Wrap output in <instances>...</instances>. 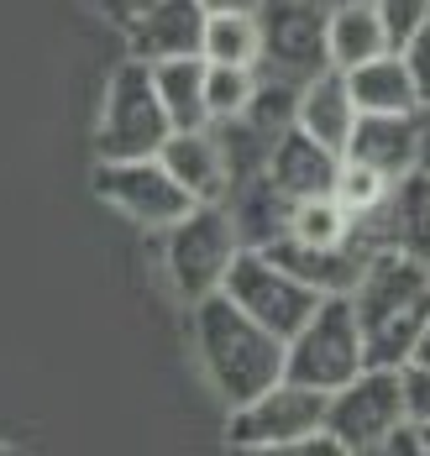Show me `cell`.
<instances>
[{
  "mask_svg": "<svg viewBox=\"0 0 430 456\" xmlns=\"http://www.w3.org/2000/svg\"><path fill=\"white\" fill-rule=\"evenodd\" d=\"M346 299H352V315L362 330L368 362L404 367L420 325L430 320V263L399 252V247H373L362 257V273Z\"/></svg>",
  "mask_w": 430,
  "mask_h": 456,
  "instance_id": "cell-1",
  "label": "cell"
},
{
  "mask_svg": "<svg viewBox=\"0 0 430 456\" xmlns=\"http://www.w3.org/2000/svg\"><path fill=\"white\" fill-rule=\"evenodd\" d=\"M194 352L210 378V388L221 394V404H247L252 394L273 388L284 378V336H273L268 325L237 310L221 289L194 299Z\"/></svg>",
  "mask_w": 430,
  "mask_h": 456,
  "instance_id": "cell-2",
  "label": "cell"
},
{
  "mask_svg": "<svg viewBox=\"0 0 430 456\" xmlns=\"http://www.w3.org/2000/svg\"><path fill=\"white\" fill-rule=\"evenodd\" d=\"M362 367H368V352H362V330H357L346 294H326L310 310V320L284 341V378L320 388V394H336Z\"/></svg>",
  "mask_w": 430,
  "mask_h": 456,
  "instance_id": "cell-3",
  "label": "cell"
},
{
  "mask_svg": "<svg viewBox=\"0 0 430 456\" xmlns=\"http://www.w3.org/2000/svg\"><path fill=\"white\" fill-rule=\"evenodd\" d=\"M168 116L152 85V69L142 58H121L110 85H105V105H100L95 126V152L100 158H158V147L168 137Z\"/></svg>",
  "mask_w": 430,
  "mask_h": 456,
  "instance_id": "cell-4",
  "label": "cell"
},
{
  "mask_svg": "<svg viewBox=\"0 0 430 456\" xmlns=\"http://www.w3.org/2000/svg\"><path fill=\"white\" fill-rule=\"evenodd\" d=\"M326 399H331V394L304 388V383H294V378H279L273 388L252 394L247 404H231V414H226V446L284 456L288 446H299L304 436L326 430Z\"/></svg>",
  "mask_w": 430,
  "mask_h": 456,
  "instance_id": "cell-5",
  "label": "cell"
},
{
  "mask_svg": "<svg viewBox=\"0 0 430 456\" xmlns=\"http://www.w3.org/2000/svg\"><path fill=\"white\" fill-rule=\"evenodd\" d=\"M404 378L399 367L368 362L352 383H341L326 399V436H331L341 456H373L383 452L388 430L404 425Z\"/></svg>",
  "mask_w": 430,
  "mask_h": 456,
  "instance_id": "cell-6",
  "label": "cell"
},
{
  "mask_svg": "<svg viewBox=\"0 0 430 456\" xmlns=\"http://www.w3.org/2000/svg\"><path fill=\"white\" fill-rule=\"evenodd\" d=\"M237 226L226 216V205H194L184 221L163 231V263H168V278L179 289V299L194 305L205 294L221 289V278L237 257Z\"/></svg>",
  "mask_w": 430,
  "mask_h": 456,
  "instance_id": "cell-7",
  "label": "cell"
},
{
  "mask_svg": "<svg viewBox=\"0 0 430 456\" xmlns=\"http://www.w3.org/2000/svg\"><path fill=\"white\" fill-rule=\"evenodd\" d=\"M221 294H226L237 310H247L257 325H268L273 336H284V341L310 320V310L326 299V294H315L310 283H299L288 268H279L263 247H237L231 268L221 278Z\"/></svg>",
  "mask_w": 430,
  "mask_h": 456,
  "instance_id": "cell-8",
  "label": "cell"
},
{
  "mask_svg": "<svg viewBox=\"0 0 430 456\" xmlns=\"http://www.w3.org/2000/svg\"><path fill=\"white\" fill-rule=\"evenodd\" d=\"M95 194L142 231H168L194 210V200L174 183V174L158 158H100Z\"/></svg>",
  "mask_w": 430,
  "mask_h": 456,
  "instance_id": "cell-9",
  "label": "cell"
},
{
  "mask_svg": "<svg viewBox=\"0 0 430 456\" xmlns=\"http://www.w3.org/2000/svg\"><path fill=\"white\" fill-rule=\"evenodd\" d=\"M326 11L331 0H263L257 27H263V74H279L288 85H304L310 74L331 69L326 58Z\"/></svg>",
  "mask_w": 430,
  "mask_h": 456,
  "instance_id": "cell-10",
  "label": "cell"
},
{
  "mask_svg": "<svg viewBox=\"0 0 430 456\" xmlns=\"http://www.w3.org/2000/svg\"><path fill=\"white\" fill-rule=\"evenodd\" d=\"M158 163L174 174V183L190 194L194 205H221L231 194V158L221 126H190V132H168L158 147Z\"/></svg>",
  "mask_w": 430,
  "mask_h": 456,
  "instance_id": "cell-11",
  "label": "cell"
},
{
  "mask_svg": "<svg viewBox=\"0 0 430 456\" xmlns=\"http://www.w3.org/2000/svg\"><path fill=\"white\" fill-rule=\"evenodd\" d=\"M199 37H205L199 0H137L126 11V47L142 63L190 58V53H199Z\"/></svg>",
  "mask_w": 430,
  "mask_h": 456,
  "instance_id": "cell-12",
  "label": "cell"
},
{
  "mask_svg": "<svg viewBox=\"0 0 430 456\" xmlns=\"http://www.w3.org/2000/svg\"><path fill=\"white\" fill-rule=\"evenodd\" d=\"M341 158L378 168L383 179H404L420 158V110H357V126Z\"/></svg>",
  "mask_w": 430,
  "mask_h": 456,
  "instance_id": "cell-13",
  "label": "cell"
},
{
  "mask_svg": "<svg viewBox=\"0 0 430 456\" xmlns=\"http://www.w3.org/2000/svg\"><path fill=\"white\" fill-rule=\"evenodd\" d=\"M263 174H268V183L284 200H315V194H331L336 189L341 152L326 147V142H315L310 132H299V126H288V132H279V137L268 142Z\"/></svg>",
  "mask_w": 430,
  "mask_h": 456,
  "instance_id": "cell-14",
  "label": "cell"
},
{
  "mask_svg": "<svg viewBox=\"0 0 430 456\" xmlns=\"http://www.w3.org/2000/svg\"><path fill=\"white\" fill-rule=\"evenodd\" d=\"M279 268L310 283L315 294H352V283L362 273V257L373 252L368 241H346V247H310V241H294V236H279L263 247Z\"/></svg>",
  "mask_w": 430,
  "mask_h": 456,
  "instance_id": "cell-15",
  "label": "cell"
},
{
  "mask_svg": "<svg viewBox=\"0 0 430 456\" xmlns=\"http://www.w3.org/2000/svg\"><path fill=\"white\" fill-rule=\"evenodd\" d=\"M294 126L310 132L315 142H326V147H336V152L346 147L352 126H357V100L346 90V74H341V69H320V74H310V79L299 85Z\"/></svg>",
  "mask_w": 430,
  "mask_h": 456,
  "instance_id": "cell-16",
  "label": "cell"
},
{
  "mask_svg": "<svg viewBox=\"0 0 430 456\" xmlns=\"http://www.w3.org/2000/svg\"><path fill=\"white\" fill-rule=\"evenodd\" d=\"M373 221H383L378 247H399V252L430 263V174L410 168L404 179L393 183L388 205H383Z\"/></svg>",
  "mask_w": 430,
  "mask_h": 456,
  "instance_id": "cell-17",
  "label": "cell"
},
{
  "mask_svg": "<svg viewBox=\"0 0 430 456\" xmlns=\"http://www.w3.org/2000/svg\"><path fill=\"white\" fill-rule=\"evenodd\" d=\"M378 53H393L383 37V21L373 11V0H331L326 11V58L331 69H357Z\"/></svg>",
  "mask_w": 430,
  "mask_h": 456,
  "instance_id": "cell-18",
  "label": "cell"
},
{
  "mask_svg": "<svg viewBox=\"0 0 430 456\" xmlns=\"http://www.w3.org/2000/svg\"><path fill=\"white\" fill-rule=\"evenodd\" d=\"M237 189V200L226 194L221 205H226V216H231V226H237V241L241 247H268V241H279L288 231V210H294V200H284L268 174L257 168L247 183H231Z\"/></svg>",
  "mask_w": 430,
  "mask_h": 456,
  "instance_id": "cell-19",
  "label": "cell"
},
{
  "mask_svg": "<svg viewBox=\"0 0 430 456\" xmlns=\"http://www.w3.org/2000/svg\"><path fill=\"white\" fill-rule=\"evenodd\" d=\"M152 69V85L163 100V116L174 132H190V126H210V110H205V58H158L147 63Z\"/></svg>",
  "mask_w": 430,
  "mask_h": 456,
  "instance_id": "cell-20",
  "label": "cell"
},
{
  "mask_svg": "<svg viewBox=\"0 0 430 456\" xmlns=\"http://www.w3.org/2000/svg\"><path fill=\"white\" fill-rule=\"evenodd\" d=\"M341 74H346V90L357 100V110H420L415 79H410L399 53H378L357 69H341Z\"/></svg>",
  "mask_w": 430,
  "mask_h": 456,
  "instance_id": "cell-21",
  "label": "cell"
},
{
  "mask_svg": "<svg viewBox=\"0 0 430 456\" xmlns=\"http://www.w3.org/2000/svg\"><path fill=\"white\" fill-rule=\"evenodd\" d=\"M199 58H205V63H241V69H257V63H263V27H257V11H215V16H205Z\"/></svg>",
  "mask_w": 430,
  "mask_h": 456,
  "instance_id": "cell-22",
  "label": "cell"
},
{
  "mask_svg": "<svg viewBox=\"0 0 430 456\" xmlns=\"http://www.w3.org/2000/svg\"><path fill=\"white\" fill-rule=\"evenodd\" d=\"M294 241H310V247H346V241H368L357 221L336 205V194H315V200H294L288 210V231ZM373 247V241H368Z\"/></svg>",
  "mask_w": 430,
  "mask_h": 456,
  "instance_id": "cell-23",
  "label": "cell"
},
{
  "mask_svg": "<svg viewBox=\"0 0 430 456\" xmlns=\"http://www.w3.org/2000/svg\"><path fill=\"white\" fill-rule=\"evenodd\" d=\"M336 205L357 221V226H368L373 216H378L383 205H388V194H393V179H383L378 168H368V163H352V158H341V174H336Z\"/></svg>",
  "mask_w": 430,
  "mask_h": 456,
  "instance_id": "cell-24",
  "label": "cell"
},
{
  "mask_svg": "<svg viewBox=\"0 0 430 456\" xmlns=\"http://www.w3.org/2000/svg\"><path fill=\"white\" fill-rule=\"evenodd\" d=\"M257 90V69L241 63H205V110L210 121H237Z\"/></svg>",
  "mask_w": 430,
  "mask_h": 456,
  "instance_id": "cell-25",
  "label": "cell"
},
{
  "mask_svg": "<svg viewBox=\"0 0 430 456\" xmlns=\"http://www.w3.org/2000/svg\"><path fill=\"white\" fill-rule=\"evenodd\" d=\"M373 11H378V21H383L388 47H404V37L430 16V0H373Z\"/></svg>",
  "mask_w": 430,
  "mask_h": 456,
  "instance_id": "cell-26",
  "label": "cell"
},
{
  "mask_svg": "<svg viewBox=\"0 0 430 456\" xmlns=\"http://www.w3.org/2000/svg\"><path fill=\"white\" fill-rule=\"evenodd\" d=\"M399 58H404V69H410V79H415V94H420V105H430V16L404 37V47H393Z\"/></svg>",
  "mask_w": 430,
  "mask_h": 456,
  "instance_id": "cell-27",
  "label": "cell"
},
{
  "mask_svg": "<svg viewBox=\"0 0 430 456\" xmlns=\"http://www.w3.org/2000/svg\"><path fill=\"white\" fill-rule=\"evenodd\" d=\"M399 378H404V414H410L415 425H430V367L404 362Z\"/></svg>",
  "mask_w": 430,
  "mask_h": 456,
  "instance_id": "cell-28",
  "label": "cell"
},
{
  "mask_svg": "<svg viewBox=\"0 0 430 456\" xmlns=\"http://www.w3.org/2000/svg\"><path fill=\"white\" fill-rule=\"evenodd\" d=\"M415 168L430 174V105H420V158H415Z\"/></svg>",
  "mask_w": 430,
  "mask_h": 456,
  "instance_id": "cell-29",
  "label": "cell"
},
{
  "mask_svg": "<svg viewBox=\"0 0 430 456\" xmlns=\"http://www.w3.org/2000/svg\"><path fill=\"white\" fill-rule=\"evenodd\" d=\"M404 362H415V367H430V320L420 325V336H415V346H410V357Z\"/></svg>",
  "mask_w": 430,
  "mask_h": 456,
  "instance_id": "cell-30",
  "label": "cell"
},
{
  "mask_svg": "<svg viewBox=\"0 0 430 456\" xmlns=\"http://www.w3.org/2000/svg\"><path fill=\"white\" fill-rule=\"evenodd\" d=\"M263 0H199V11L205 16H215V11H257Z\"/></svg>",
  "mask_w": 430,
  "mask_h": 456,
  "instance_id": "cell-31",
  "label": "cell"
},
{
  "mask_svg": "<svg viewBox=\"0 0 430 456\" xmlns=\"http://www.w3.org/2000/svg\"><path fill=\"white\" fill-rule=\"evenodd\" d=\"M100 5H105V11H110V16H121V21H126V11H132V5H137V0H100Z\"/></svg>",
  "mask_w": 430,
  "mask_h": 456,
  "instance_id": "cell-32",
  "label": "cell"
},
{
  "mask_svg": "<svg viewBox=\"0 0 430 456\" xmlns=\"http://www.w3.org/2000/svg\"><path fill=\"white\" fill-rule=\"evenodd\" d=\"M420 452L430 456V425H420Z\"/></svg>",
  "mask_w": 430,
  "mask_h": 456,
  "instance_id": "cell-33",
  "label": "cell"
}]
</instances>
